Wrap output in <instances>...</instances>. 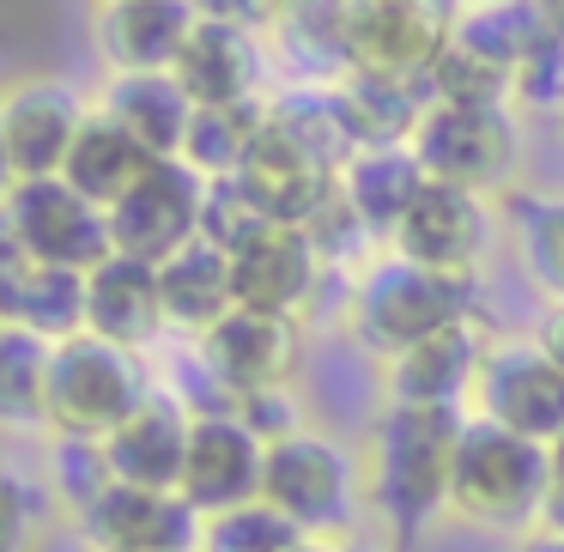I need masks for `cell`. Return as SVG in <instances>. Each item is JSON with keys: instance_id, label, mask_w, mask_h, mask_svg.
<instances>
[{"instance_id": "1", "label": "cell", "mask_w": 564, "mask_h": 552, "mask_svg": "<svg viewBox=\"0 0 564 552\" xmlns=\"http://www.w3.org/2000/svg\"><path fill=\"white\" fill-rule=\"evenodd\" d=\"M462 431H467L462 407L389 401V413L377 419V437H370V491H377L382 522L401 540L425 534V522H437V510H449Z\"/></svg>"}, {"instance_id": "2", "label": "cell", "mask_w": 564, "mask_h": 552, "mask_svg": "<svg viewBox=\"0 0 564 552\" xmlns=\"http://www.w3.org/2000/svg\"><path fill=\"white\" fill-rule=\"evenodd\" d=\"M552 486V450L522 431L498 425V419L474 413L462 431V455H455V486L449 510L467 516L474 528H522L546 510Z\"/></svg>"}, {"instance_id": "3", "label": "cell", "mask_w": 564, "mask_h": 552, "mask_svg": "<svg viewBox=\"0 0 564 552\" xmlns=\"http://www.w3.org/2000/svg\"><path fill=\"white\" fill-rule=\"evenodd\" d=\"M474 316V280L419 268L406 256H389L358 280L352 297V328L377 358H401L406 346L431 340L437 328Z\"/></svg>"}, {"instance_id": "4", "label": "cell", "mask_w": 564, "mask_h": 552, "mask_svg": "<svg viewBox=\"0 0 564 552\" xmlns=\"http://www.w3.org/2000/svg\"><path fill=\"white\" fill-rule=\"evenodd\" d=\"M140 401H147V382H140V365L128 346L98 340V334H74V340L55 346L50 401H43V425L55 437L104 443Z\"/></svg>"}, {"instance_id": "5", "label": "cell", "mask_w": 564, "mask_h": 552, "mask_svg": "<svg viewBox=\"0 0 564 552\" xmlns=\"http://www.w3.org/2000/svg\"><path fill=\"white\" fill-rule=\"evenodd\" d=\"M7 249L31 261H55V268L91 273L98 261L116 256L110 213L86 201L67 176H37V183H7Z\"/></svg>"}, {"instance_id": "6", "label": "cell", "mask_w": 564, "mask_h": 552, "mask_svg": "<svg viewBox=\"0 0 564 552\" xmlns=\"http://www.w3.org/2000/svg\"><path fill=\"white\" fill-rule=\"evenodd\" d=\"M413 152H419L431 183H455V188H474V195H491L498 183H510L522 140H516L510 110L431 104L413 128Z\"/></svg>"}, {"instance_id": "7", "label": "cell", "mask_w": 564, "mask_h": 552, "mask_svg": "<svg viewBox=\"0 0 564 552\" xmlns=\"http://www.w3.org/2000/svg\"><path fill=\"white\" fill-rule=\"evenodd\" d=\"M449 37H455V7L449 0H358L352 74L425 86L431 67H437V55L449 50Z\"/></svg>"}, {"instance_id": "8", "label": "cell", "mask_w": 564, "mask_h": 552, "mask_svg": "<svg viewBox=\"0 0 564 552\" xmlns=\"http://www.w3.org/2000/svg\"><path fill=\"white\" fill-rule=\"evenodd\" d=\"M261 479H268V443L243 425L237 407H200L195 431H188V462H183V498L188 510L207 522L219 510L261 498Z\"/></svg>"}, {"instance_id": "9", "label": "cell", "mask_w": 564, "mask_h": 552, "mask_svg": "<svg viewBox=\"0 0 564 552\" xmlns=\"http://www.w3.org/2000/svg\"><path fill=\"white\" fill-rule=\"evenodd\" d=\"M200 207H207V176H195L183 159H159L110 207L116 256L171 261L183 243H195V237H200Z\"/></svg>"}, {"instance_id": "10", "label": "cell", "mask_w": 564, "mask_h": 552, "mask_svg": "<svg viewBox=\"0 0 564 552\" xmlns=\"http://www.w3.org/2000/svg\"><path fill=\"white\" fill-rule=\"evenodd\" d=\"M86 104L62 79H19L0 104V164L7 183H37V176H62L67 152H74L79 128H86Z\"/></svg>"}, {"instance_id": "11", "label": "cell", "mask_w": 564, "mask_h": 552, "mask_svg": "<svg viewBox=\"0 0 564 552\" xmlns=\"http://www.w3.org/2000/svg\"><path fill=\"white\" fill-rule=\"evenodd\" d=\"M474 401H479L486 419H498V425L546 443V450L564 437V370L540 353V340L491 346Z\"/></svg>"}, {"instance_id": "12", "label": "cell", "mask_w": 564, "mask_h": 552, "mask_svg": "<svg viewBox=\"0 0 564 552\" xmlns=\"http://www.w3.org/2000/svg\"><path fill=\"white\" fill-rule=\"evenodd\" d=\"M322 249L304 225H280L268 219L256 237L231 249V292L237 310H268V316H292L316 297L322 285Z\"/></svg>"}, {"instance_id": "13", "label": "cell", "mask_w": 564, "mask_h": 552, "mask_svg": "<svg viewBox=\"0 0 564 552\" xmlns=\"http://www.w3.org/2000/svg\"><path fill=\"white\" fill-rule=\"evenodd\" d=\"M200 370L225 389V401L285 389L297 370V322L268 310H231L200 334Z\"/></svg>"}, {"instance_id": "14", "label": "cell", "mask_w": 564, "mask_h": 552, "mask_svg": "<svg viewBox=\"0 0 564 552\" xmlns=\"http://www.w3.org/2000/svg\"><path fill=\"white\" fill-rule=\"evenodd\" d=\"M486 237H491L486 195L455 188V183H425L419 201H413V213L401 219V231H394L389 243H394V256L419 261V268L474 280L479 256H486Z\"/></svg>"}, {"instance_id": "15", "label": "cell", "mask_w": 564, "mask_h": 552, "mask_svg": "<svg viewBox=\"0 0 564 552\" xmlns=\"http://www.w3.org/2000/svg\"><path fill=\"white\" fill-rule=\"evenodd\" d=\"M261 498L280 504L304 534H322L346 516V498H352V467L334 450L328 437H310V431H292V437L268 443V479H261Z\"/></svg>"}, {"instance_id": "16", "label": "cell", "mask_w": 564, "mask_h": 552, "mask_svg": "<svg viewBox=\"0 0 564 552\" xmlns=\"http://www.w3.org/2000/svg\"><path fill=\"white\" fill-rule=\"evenodd\" d=\"M86 534L98 552H195L200 546V516L188 510L183 491H152V486H104L86 504Z\"/></svg>"}, {"instance_id": "17", "label": "cell", "mask_w": 564, "mask_h": 552, "mask_svg": "<svg viewBox=\"0 0 564 552\" xmlns=\"http://www.w3.org/2000/svg\"><path fill=\"white\" fill-rule=\"evenodd\" d=\"M188 431H195V407L152 394L104 437V462L110 479L122 486H152V491H176L183 486V462H188Z\"/></svg>"}, {"instance_id": "18", "label": "cell", "mask_w": 564, "mask_h": 552, "mask_svg": "<svg viewBox=\"0 0 564 552\" xmlns=\"http://www.w3.org/2000/svg\"><path fill=\"white\" fill-rule=\"evenodd\" d=\"M195 25L188 0H98L91 37L116 74H171Z\"/></svg>"}, {"instance_id": "19", "label": "cell", "mask_w": 564, "mask_h": 552, "mask_svg": "<svg viewBox=\"0 0 564 552\" xmlns=\"http://www.w3.org/2000/svg\"><path fill=\"white\" fill-rule=\"evenodd\" d=\"M159 328H171L164 316V285H159V261L140 256H110L86 273V334L116 346H147L159 340Z\"/></svg>"}, {"instance_id": "20", "label": "cell", "mask_w": 564, "mask_h": 552, "mask_svg": "<svg viewBox=\"0 0 564 552\" xmlns=\"http://www.w3.org/2000/svg\"><path fill=\"white\" fill-rule=\"evenodd\" d=\"M486 370V340H479L474 316L437 328L431 340L406 346L389 358V401H419V407H462L479 389Z\"/></svg>"}, {"instance_id": "21", "label": "cell", "mask_w": 564, "mask_h": 552, "mask_svg": "<svg viewBox=\"0 0 564 552\" xmlns=\"http://www.w3.org/2000/svg\"><path fill=\"white\" fill-rule=\"evenodd\" d=\"M0 316L13 328L43 334L50 346L74 340V334H86V273L7 249V261H0Z\"/></svg>"}, {"instance_id": "22", "label": "cell", "mask_w": 564, "mask_h": 552, "mask_svg": "<svg viewBox=\"0 0 564 552\" xmlns=\"http://www.w3.org/2000/svg\"><path fill=\"white\" fill-rule=\"evenodd\" d=\"M171 74L183 79V91L195 98V110L256 104V91H261V37H256V31L207 25V19H200Z\"/></svg>"}, {"instance_id": "23", "label": "cell", "mask_w": 564, "mask_h": 552, "mask_svg": "<svg viewBox=\"0 0 564 552\" xmlns=\"http://www.w3.org/2000/svg\"><path fill=\"white\" fill-rule=\"evenodd\" d=\"M425 183L431 176H425V164H419L413 147H365L340 164V195L370 237L401 231V219L413 213V201Z\"/></svg>"}, {"instance_id": "24", "label": "cell", "mask_w": 564, "mask_h": 552, "mask_svg": "<svg viewBox=\"0 0 564 552\" xmlns=\"http://www.w3.org/2000/svg\"><path fill=\"white\" fill-rule=\"evenodd\" d=\"M110 122H122L152 159H183L188 128H195V98L176 74H116L98 104Z\"/></svg>"}, {"instance_id": "25", "label": "cell", "mask_w": 564, "mask_h": 552, "mask_svg": "<svg viewBox=\"0 0 564 552\" xmlns=\"http://www.w3.org/2000/svg\"><path fill=\"white\" fill-rule=\"evenodd\" d=\"M334 116L346 128V147H413L419 116L431 110L425 86H401V79H377V74H340L334 79Z\"/></svg>"}, {"instance_id": "26", "label": "cell", "mask_w": 564, "mask_h": 552, "mask_svg": "<svg viewBox=\"0 0 564 552\" xmlns=\"http://www.w3.org/2000/svg\"><path fill=\"white\" fill-rule=\"evenodd\" d=\"M159 285H164V316L188 334H207L213 322H225L237 310V292H231V249L207 243H183L171 261H159Z\"/></svg>"}, {"instance_id": "27", "label": "cell", "mask_w": 564, "mask_h": 552, "mask_svg": "<svg viewBox=\"0 0 564 552\" xmlns=\"http://www.w3.org/2000/svg\"><path fill=\"white\" fill-rule=\"evenodd\" d=\"M152 164H159V159H152V152L140 147L122 122H110L104 110H91L86 128H79V140H74V152H67V164H62V176L86 201H98V207L110 213L116 201H122L128 188L152 171Z\"/></svg>"}, {"instance_id": "28", "label": "cell", "mask_w": 564, "mask_h": 552, "mask_svg": "<svg viewBox=\"0 0 564 552\" xmlns=\"http://www.w3.org/2000/svg\"><path fill=\"white\" fill-rule=\"evenodd\" d=\"M352 25H358V0H285L273 37L304 74L334 86L340 74H352Z\"/></svg>"}, {"instance_id": "29", "label": "cell", "mask_w": 564, "mask_h": 552, "mask_svg": "<svg viewBox=\"0 0 564 552\" xmlns=\"http://www.w3.org/2000/svg\"><path fill=\"white\" fill-rule=\"evenodd\" d=\"M261 128H268V104H225V110H195V128H188V147H183V164L207 183H225L249 164Z\"/></svg>"}, {"instance_id": "30", "label": "cell", "mask_w": 564, "mask_h": 552, "mask_svg": "<svg viewBox=\"0 0 564 552\" xmlns=\"http://www.w3.org/2000/svg\"><path fill=\"white\" fill-rule=\"evenodd\" d=\"M455 37L486 50L491 62H503L516 74L534 55V43L546 37V19H540V0H486V7L455 13Z\"/></svg>"}, {"instance_id": "31", "label": "cell", "mask_w": 564, "mask_h": 552, "mask_svg": "<svg viewBox=\"0 0 564 552\" xmlns=\"http://www.w3.org/2000/svg\"><path fill=\"white\" fill-rule=\"evenodd\" d=\"M50 358L55 346L31 328H0V413L7 425H43V401H50Z\"/></svg>"}, {"instance_id": "32", "label": "cell", "mask_w": 564, "mask_h": 552, "mask_svg": "<svg viewBox=\"0 0 564 552\" xmlns=\"http://www.w3.org/2000/svg\"><path fill=\"white\" fill-rule=\"evenodd\" d=\"M510 86H516L510 67L462 37H449V50L437 55V67L425 79L431 104H474V110H510Z\"/></svg>"}, {"instance_id": "33", "label": "cell", "mask_w": 564, "mask_h": 552, "mask_svg": "<svg viewBox=\"0 0 564 552\" xmlns=\"http://www.w3.org/2000/svg\"><path fill=\"white\" fill-rule=\"evenodd\" d=\"M297 546H310L304 528H297L280 504L256 498V504H237V510L207 516L195 552H297Z\"/></svg>"}, {"instance_id": "34", "label": "cell", "mask_w": 564, "mask_h": 552, "mask_svg": "<svg viewBox=\"0 0 564 552\" xmlns=\"http://www.w3.org/2000/svg\"><path fill=\"white\" fill-rule=\"evenodd\" d=\"M516 237H522V261L540 285L564 304V201L546 195V201H522L516 213Z\"/></svg>"}, {"instance_id": "35", "label": "cell", "mask_w": 564, "mask_h": 552, "mask_svg": "<svg viewBox=\"0 0 564 552\" xmlns=\"http://www.w3.org/2000/svg\"><path fill=\"white\" fill-rule=\"evenodd\" d=\"M510 104L522 110H540V116H558L564 122V37H540L534 55L516 67V86H510Z\"/></svg>"}, {"instance_id": "36", "label": "cell", "mask_w": 564, "mask_h": 552, "mask_svg": "<svg viewBox=\"0 0 564 552\" xmlns=\"http://www.w3.org/2000/svg\"><path fill=\"white\" fill-rule=\"evenodd\" d=\"M261 225H268V213L249 201V188L237 183V176H225V183H207V207H200V237L219 249H237L243 237H256Z\"/></svg>"}, {"instance_id": "37", "label": "cell", "mask_w": 564, "mask_h": 552, "mask_svg": "<svg viewBox=\"0 0 564 552\" xmlns=\"http://www.w3.org/2000/svg\"><path fill=\"white\" fill-rule=\"evenodd\" d=\"M195 7V19H207V25H237V31H273L285 13V0H188Z\"/></svg>"}, {"instance_id": "38", "label": "cell", "mask_w": 564, "mask_h": 552, "mask_svg": "<svg viewBox=\"0 0 564 552\" xmlns=\"http://www.w3.org/2000/svg\"><path fill=\"white\" fill-rule=\"evenodd\" d=\"M0 510H7V552H31V516H37V491L25 486V479H7V486H0Z\"/></svg>"}, {"instance_id": "39", "label": "cell", "mask_w": 564, "mask_h": 552, "mask_svg": "<svg viewBox=\"0 0 564 552\" xmlns=\"http://www.w3.org/2000/svg\"><path fill=\"white\" fill-rule=\"evenodd\" d=\"M546 534H564V437L552 443V486H546V510H540Z\"/></svg>"}, {"instance_id": "40", "label": "cell", "mask_w": 564, "mask_h": 552, "mask_svg": "<svg viewBox=\"0 0 564 552\" xmlns=\"http://www.w3.org/2000/svg\"><path fill=\"white\" fill-rule=\"evenodd\" d=\"M534 340H540V353H546V358H552V365H558V370H564V304H558V310H552V316H546V322H540V334H534Z\"/></svg>"}, {"instance_id": "41", "label": "cell", "mask_w": 564, "mask_h": 552, "mask_svg": "<svg viewBox=\"0 0 564 552\" xmlns=\"http://www.w3.org/2000/svg\"><path fill=\"white\" fill-rule=\"evenodd\" d=\"M540 19H546L552 37H564V0H540Z\"/></svg>"}, {"instance_id": "42", "label": "cell", "mask_w": 564, "mask_h": 552, "mask_svg": "<svg viewBox=\"0 0 564 552\" xmlns=\"http://www.w3.org/2000/svg\"><path fill=\"white\" fill-rule=\"evenodd\" d=\"M528 552H564V534H546V528H540V540H528Z\"/></svg>"}, {"instance_id": "43", "label": "cell", "mask_w": 564, "mask_h": 552, "mask_svg": "<svg viewBox=\"0 0 564 552\" xmlns=\"http://www.w3.org/2000/svg\"><path fill=\"white\" fill-rule=\"evenodd\" d=\"M334 552H370V546H334Z\"/></svg>"}, {"instance_id": "44", "label": "cell", "mask_w": 564, "mask_h": 552, "mask_svg": "<svg viewBox=\"0 0 564 552\" xmlns=\"http://www.w3.org/2000/svg\"><path fill=\"white\" fill-rule=\"evenodd\" d=\"M462 7H486V0H462Z\"/></svg>"}, {"instance_id": "45", "label": "cell", "mask_w": 564, "mask_h": 552, "mask_svg": "<svg viewBox=\"0 0 564 552\" xmlns=\"http://www.w3.org/2000/svg\"><path fill=\"white\" fill-rule=\"evenodd\" d=\"M297 552H322V546H297Z\"/></svg>"}]
</instances>
